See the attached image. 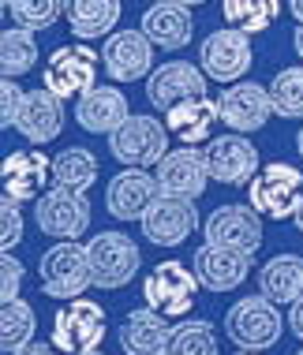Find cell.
I'll return each instance as SVG.
<instances>
[{"mask_svg":"<svg viewBox=\"0 0 303 355\" xmlns=\"http://www.w3.org/2000/svg\"><path fill=\"white\" fill-rule=\"evenodd\" d=\"M154 49L143 31H112L101 45V68L109 71L112 83H135V79H150L154 71Z\"/></svg>","mask_w":303,"mask_h":355,"instance_id":"7c38bea8","label":"cell"},{"mask_svg":"<svg viewBox=\"0 0 303 355\" xmlns=\"http://www.w3.org/2000/svg\"><path fill=\"white\" fill-rule=\"evenodd\" d=\"M225 333L236 348L243 352H266L277 348L281 333H285V318H281L277 303H270L266 295H248V300L232 303L225 314Z\"/></svg>","mask_w":303,"mask_h":355,"instance_id":"7a4b0ae2","label":"cell"},{"mask_svg":"<svg viewBox=\"0 0 303 355\" xmlns=\"http://www.w3.org/2000/svg\"><path fill=\"white\" fill-rule=\"evenodd\" d=\"M288 12L296 15V23H303V0H288Z\"/></svg>","mask_w":303,"mask_h":355,"instance_id":"60d3db41","label":"cell"},{"mask_svg":"<svg viewBox=\"0 0 303 355\" xmlns=\"http://www.w3.org/2000/svg\"><path fill=\"white\" fill-rule=\"evenodd\" d=\"M206 75L198 64H187V60H168V64H157V71H150L146 79V98L154 109L168 112L184 101H195V98H206Z\"/></svg>","mask_w":303,"mask_h":355,"instance_id":"5bb4252c","label":"cell"},{"mask_svg":"<svg viewBox=\"0 0 303 355\" xmlns=\"http://www.w3.org/2000/svg\"><path fill=\"white\" fill-rule=\"evenodd\" d=\"M105 340V311H101L94 300H68L60 311L53 314V333H49V344L68 355H83V352H94L101 348Z\"/></svg>","mask_w":303,"mask_h":355,"instance_id":"5b68a950","label":"cell"},{"mask_svg":"<svg viewBox=\"0 0 303 355\" xmlns=\"http://www.w3.org/2000/svg\"><path fill=\"white\" fill-rule=\"evenodd\" d=\"M131 116L128 112V94L120 86H105L98 83L94 90H87L75 101V123L90 135H112Z\"/></svg>","mask_w":303,"mask_h":355,"instance_id":"7402d4cb","label":"cell"},{"mask_svg":"<svg viewBox=\"0 0 303 355\" xmlns=\"http://www.w3.org/2000/svg\"><path fill=\"white\" fill-rule=\"evenodd\" d=\"M64 15L79 42L112 34L120 23V0H64Z\"/></svg>","mask_w":303,"mask_h":355,"instance_id":"4316f807","label":"cell"},{"mask_svg":"<svg viewBox=\"0 0 303 355\" xmlns=\"http://www.w3.org/2000/svg\"><path fill=\"white\" fill-rule=\"evenodd\" d=\"M109 150L124 168H150L168 153V128L157 116L131 112V116L109 135Z\"/></svg>","mask_w":303,"mask_h":355,"instance_id":"277c9868","label":"cell"},{"mask_svg":"<svg viewBox=\"0 0 303 355\" xmlns=\"http://www.w3.org/2000/svg\"><path fill=\"white\" fill-rule=\"evenodd\" d=\"M87 254H90L94 284L105 288V292L128 288V281L139 273V266H143L139 243L131 236H124V232H98L87 243Z\"/></svg>","mask_w":303,"mask_h":355,"instance_id":"8992f818","label":"cell"},{"mask_svg":"<svg viewBox=\"0 0 303 355\" xmlns=\"http://www.w3.org/2000/svg\"><path fill=\"white\" fill-rule=\"evenodd\" d=\"M296 150H300V157H303V128H300V135H296Z\"/></svg>","mask_w":303,"mask_h":355,"instance_id":"7bdbcfd3","label":"cell"},{"mask_svg":"<svg viewBox=\"0 0 303 355\" xmlns=\"http://www.w3.org/2000/svg\"><path fill=\"white\" fill-rule=\"evenodd\" d=\"M37 281L42 292L53 300H79L83 292L94 284V270H90V254L87 243H75V239H60L56 247L42 254L37 262Z\"/></svg>","mask_w":303,"mask_h":355,"instance_id":"6da1fadb","label":"cell"},{"mask_svg":"<svg viewBox=\"0 0 303 355\" xmlns=\"http://www.w3.org/2000/svg\"><path fill=\"white\" fill-rule=\"evenodd\" d=\"M37 64V37L34 31H23V26H12L0 37V71L4 79H19Z\"/></svg>","mask_w":303,"mask_h":355,"instance_id":"f546056e","label":"cell"},{"mask_svg":"<svg viewBox=\"0 0 303 355\" xmlns=\"http://www.w3.org/2000/svg\"><path fill=\"white\" fill-rule=\"evenodd\" d=\"M4 8L12 12L15 26L23 31H49L56 19L64 15V0H4Z\"/></svg>","mask_w":303,"mask_h":355,"instance_id":"836d02e7","label":"cell"},{"mask_svg":"<svg viewBox=\"0 0 303 355\" xmlns=\"http://www.w3.org/2000/svg\"><path fill=\"white\" fill-rule=\"evenodd\" d=\"M254 64L251 34L236 31V26H221L202 42L198 49V68L210 75L214 83H240Z\"/></svg>","mask_w":303,"mask_h":355,"instance_id":"9c48e42d","label":"cell"},{"mask_svg":"<svg viewBox=\"0 0 303 355\" xmlns=\"http://www.w3.org/2000/svg\"><path fill=\"white\" fill-rule=\"evenodd\" d=\"M221 120V109L217 101L210 98H195V101H184L176 109L165 112V128L168 135L180 139L184 146H198V142H210L214 139V128Z\"/></svg>","mask_w":303,"mask_h":355,"instance_id":"d4e9b609","label":"cell"},{"mask_svg":"<svg viewBox=\"0 0 303 355\" xmlns=\"http://www.w3.org/2000/svg\"><path fill=\"white\" fill-rule=\"evenodd\" d=\"M42 86L56 98H83L98 86V53L90 45H60L42 68Z\"/></svg>","mask_w":303,"mask_h":355,"instance_id":"ba28073f","label":"cell"},{"mask_svg":"<svg viewBox=\"0 0 303 355\" xmlns=\"http://www.w3.org/2000/svg\"><path fill=\"white\" fill-rule=\"evenodd\" d=\"M206 165H210V180L225 187H248L254 180V172L262 168L259 146L240 135V131H229V135H217L206 142Z\"/></svg>","mask_w":303,"mask_h":355,"instance_id":"30bf717a","label":"cell"},{"mask_svg":"<svg viewBox=\"0 0 303 355\" xmlns=\"http://www.w3.org/2000/svg\"><path fill=\"white\" fill-rule=\"evenodd\" d=\"M195 270H187L184 262H161L146 273L143 281V300L146 306L161 311L165 318H187L195 311V292H198Z\"/></svg>","mask_w":303,"mask_h":355,"instance_id":"52a82bcc","label":"cell"},{"mask_svg":"<svg viewBox=\"0 0 303 355\" xmlns=\"http://www.w3.org/2000/svg\"><path fill=\"white\" fill-rule=\"evenodd\" d=\"M236 355H262V352H236Z\"/></svg>","mask_w":303,"mask_h":355,"instance_id":"bcb514c9","label":"cell"},{"mask_svg":"<svg viewBox=\"0 0 303 355\" xmlns=\"http://www.w3.org/2000/svg\"><path fill=\"white\" fill-rule=\"evenodd\" d=\"M173 318H165L154 306H139L131 311L116 329V340L124 355H165L168 340H173Z\"/></svg>","mask_w":303,"mask_h":355,"instance_id":"44dd1931","label":"cell"},{"mask_svg":"<svg viewBox=\"0 0 303 355\" xmlns=\"http://www.w3.org/2000/svg\"><path fill=\"white\" fill-rule=\"evenodd\" d=\"M0 176H4L8 198H15V202H37L53 180V161L42 150H15L4 157Z\"/></svg>","mask_w":303,"mask_h":355,"instance_id":"d6986e66","label":"cell"},{"mask_svg":"<svg viewBox=\"0 0 303 355\" xmlns=\"http://www.w3.org/2000/svg\"><path fill=\"white\" fill-rule=\"evenodd\" d=\"M64 98H56L53 90H26V101L19 109V120H15V131L23 135L31 146H45L60 135L64 128Z\"/></svg>","mask_w":303,"mask_h":355,"instance_id":"cb8c5ba5","label":"cell"},{"mask_svg":"<svg viewBox=\"0 0 303 355\" xmlns=\"http://www.w3.org/2000/svg\"><path fill=\"white\" fill-rule=\"evenodd\" d=\"M94 180H98V157H94L87 146H68L53 157V184L56 187L87 195L94 187Z\"/></svg>","mask_w":303,"mask_h":355,"instance_id":"83f0119b","label":"cell"},{"mask_svg":"<svg viewBox=\"0 0 303 355\" xmlns=\"http://www.w3.org/2000/svg\"><path fill=\"white\" fill-rule=\"evenodd\" d=\"M296 355H303V348H300V352H296Z\"/></svg>","mask_w":303,"mask_h":355,"instance_id":"7dc6e473","label":"cell"},{"mask_svg":"<svg viewBox=\"0 0 303 355\" xmlns=\"http://www.w3.org/2000/svg\"><path fill=\"white\" fill-rule=\"evenodd\" d=\"M26 270L15 254H0V303H15L19 292H23Z\"/></svg>","mask_w":303,"mask_h":355,"instance_id":"d590c367","label":"cell"},{"mask_svg":"<svg viewBox=\"0 0 303 355\" xmlns=\"http://www.w3.org/2000/svg\"><path fill=\"white\" fill-rule=\"evenodd\" d=\"M157 49L165 53H176V49H187V42L195 37V15L187 4L180 0H161V4L146 8L143 12V26H139Z\"/></svg>","mask_w":303,"mask_h":355,"instance_id":"603a6c76","label":"cell"},{"mask_svg":"<svg viewBox=\"0 0 303 355\" xmlns=\"http://www.w3.org/2000/svg\"><path fill=\"white\" fill-rule=\"evenodd\" d=\"M23 202L15 198H0V254H12L19 243H23Z\"/></svg>","mask_w":303,"mask_h":355,"instance_id":"e575fe53","label":"cell"},{"mask_svg":"<svg viewBox=\"0 0 303 355\" xmlns=\"http://www.w3.org/2000/svg\"><path fill=\"white\" fill-rule=\"evenodd\" d=\"M259 292L277 306H292L303 295V258L300 254H273L259 270Z\"/></svg>","mask_w":303,"mask_h":355,"instance_id":"484cf974","label":"cell"},{"mask_svg":"<svg viewBox=\"0 0 303 355\" xmlns=\"http://www.w3.org/2000/svg\"><path fill=\"white\" fill-rule=\"evenodd\" d=\"M165 355H217V333L206 318H187L173 329Z\"/></svg>","mask_w":303,"mask_h":355,"instance_id":"1f68e13d","label":"cell"},{"mask_svg":"<svg viewBox=\"0 0 303 355\" xmlns=\"http://www.w3.org/2000/svg\"><path fill=\"white\" fill-rule=\"evenodd\" d=\"M300 198H303V172L296 165H288V161L262 165L248 184V206H254V214L270 220L296 217Z\"/></svg>","mask_w":303,"mask_h":355,"instance_id":"3957f363","label":"cell"},{"mask_svg":"<svg viewBox=\"0 0 303 355\" xmlns=\"http://www.w3.org/2000/svg\"><path fill=\"white\" fill-rule=\"evenodd\" d=\"M292 220H296V228H300V236H303V198H300V209H296V217H292Z\"/></svg>","mask_w":303,"mask_h":355,"instance_id":"b9f144b4","label":"cell"},{"mask_svg":"<svg viewBox=\"0 0 303 355\" xmlns=\"http://www.w3.org/2000/svg\"><path fill=\"white\" fill-rule=\"evenodd\" d=\"M221 15L229 26H236V31L262 34L277 23L281 0H221Z\"/></svg>","mask_w":303,"mask_h":355,"instance_id":"f1b7e54d","label":"cell"},{"mask_svg":"<svg viewBox=\"0 0 303 355\" xmlns=\"http://www.w3.org/2000/svg\"><path fill=\"white\" fill-rule=\"evenodd\" d=\"M83 355H105V352H98V348H94V352H83Z\"/></svg>","mask_w":303,"mask_h":355,"instance_id":"f6af8a7d","label":"cell"},{"mask_svg":"<svg viewBox=\"0 0 303 355\" xmlns=\"http://www.w3.org/2000/svg\"><path fill=\"white\" fill-rule=\"evenodd\" d=\"M161 195L157 176H150L146 168H124L109 180L105 187V209L116 220H143L150 202Z\"/></svg>","mask_w":303,"mask_h":355,"instance_id":"ffe728a7","label":"cell"},{"mask_svg":"<svg viewBox=\"0 0 303 355\" xmlns=\"http://www.w3.org/2000/svg\"><path fill=\"white\" fill-rule=\"evenodd\" d=\"M210 184V165H206V150L198 146H180L168 150L157 161V187L165 195H180V198H198Z\"/></svg>","mask_w":303,"mask_h":355,"instance_id":"ac0fdd59","label":"cell"},{"mask_svg":"<svg viewBox=\"0 0 303 355\" xmlns=\"http://www.w3.org/2000/svg\"><path fill=\"white\" fill-rule=\"evenodd\" d=\"M251 258H254V254L240 251V247L202 243V247L195 251L191 270H195V277H198V284L210 288V292H232V288H240L243 281H248Z\"/></svg>","mask_w":303,"mask_h":355,"instance_id":"2e32d148","label":"cell"},{"mask_svg":"<svg viewBox=\"0 0 303 355\" xmlns=\"http://www.w3.org/2000/svg\"><path fill=\"white\" fill-rule=\"evenodd\" d=\"M37 232L53 236V239H79L90 228V202L87 195L68 187H49L37 198Z\"/></svg>","mask_w":303,"mask_h":355,"instance_id":"4fadbf2b","label":"cell"},{"mask_svg":"<svg viewBox=\"0 0 303 355\" xmlns=\"http://www.w3.org/2000/svg\"><path fill=\"white\" fill-rule=\"evenodd\" d=\"M180 4H187V8H195V4H210V0H180Z\"/></svg>","mask_w":303,"mask_h":355,"instance_id":"ee69618b","label":"cell"},{"mask_svg":"<svg viewBox=\"0 0 303 355\" xmlns=\"http://www.w3.org/2000/svg\"><path fill=\"white\" fill-rule=\"evenodd\" d=\"M288 329L303 340V295H300L296 303H292V311H288Z\"/></svg>","mask_w":303,"mask_h":355,"instance_id":"74e56055","label":"cell"},{"mask_svg":"<svg viewBox=\"0 0 303 355\" xmlns=\"http://www.w3.org/2000/svg\"><path fill=\"white\" fill-rule=\"evenodd\" d=\"M206 243H221V247H240V251L254 254L262 247V217L254 214V206H217L202 225Z\"/></svg>","mask_w":303,"mask_h":355,"instance_id":"e0dca14e","label":"cell"},{"mask_svg":"<svg viewBox=\"0 0 303 355\" xmlns=\"http://www.w3.org/2000/svg\"><path fill=\"white\" fill-rule=\"evenodd\" d=\"M34 329H37V318H34L31 303H23V300L4 303V311H0V348L8 355L34 344Z\"/></svg>","mask_w":303,"mask_h":355,"instance_id":"4dcf8cb0","label":"cell"},{"mask_svg":"<svg viewBox=\"0 0 303 355\" xmlns=\"http://www.w3.org/2000/svg\"><path fill=\"white\" fill-rule=\"evenodd\" d=\"M143 236L154 247H180L187 243V236L198 228V209L195 198H180V195H161L150 202V209L143 214Z\"/></svg>","mask_w":303,"mask_h":355,"instance_id":"8fae6325","label":"cell"},{"mask_svg":"<svg viewBox=\"0 0 303 355\" xmlns=\"http://www.w3.org/2000/svg\"><path fill=\"white\" fill-rule=\"evenodd\" d=\"M23 101H26V90H23L15 79H4V83H0V128H4V131L15 128Z\"/></svg>","mask_w":303,"mask_h":355,"instance_id":"8d00e7d4","label":"cell"},{"mask_svg":"<svg viewBox=\"0 0 303 355\" xmlns=\"http://www.w3.org/2000/svg\"><path fill=\"white\" fill-rule=\"evenodd\" d=\"M292 49H296V56L303 60V23L296 26V34H292Z\"/></svg>","mask_w":303,"mask_h":355,"instance_id":"ab89813d","label":"cell"},{"mask_svg":"<svg viewBox=\"0 0 303 355\" xmlns=\"http://www.w3.org/2000/svg\"><path fill=\"white\" fill-rule=\"evenodd\" d=\"M217 109H221V123H229L240 135H251V131H262L273 116V98L270 86L259 83H229L217 98Z\"/></svg>","mask_w":303,"mask_h":355,"instance_id":"9a60e30c","label":"cell"},{"mask_svg":"<svg viewBox=\"0 0 303 355\" xmlns=\"http://www.w3.org/2000/svg\"><path fill=\"white\" fill-rule=\"evenodd\" d=\"M15 355H56L53 344H26L23 352H15Z\"/></svg>","mask_w":303,"mask_h":355,"instance_id":"f35d334b","label":"cell"},{"mask_svg":"<svg viewBox=\"0 0 303 355\" xmlns=\"http://www.w3.org/2000/svg\"><path fill=\"white\" fill-rule=\"evenodd\" d=\"M270 98H273V112H277V116L303 120V64L300 68H285V71L273 75Z\"/></svg>","mask_w":303,"mask_h":355,"instance_id":"d6a6232c","label":"cell"}]
</instances>
